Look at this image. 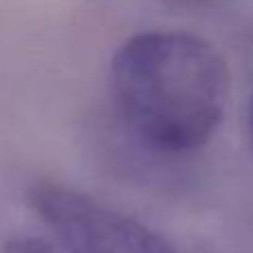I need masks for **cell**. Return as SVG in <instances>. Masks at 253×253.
<instances>
[{"label":"cell","instance_id":"obj_1","mask_svg":"<svg viewBox=\"0 0 253 253\" xmlns=\"http://www.w3.org/2000/svg\"><path fill=\"white\" fill-rule=\"evenodd\" d=\"M231 72L209 41L153 29L130 36L110 61V99L130 141L157 157L197 153L217 132Z\"/></svg>","mask_w":253,"mask_h":253},{"label":"cell","instance_id":"obj_4","mask_svg":"<svg viewBox=\"0 0 253 253\" xmlns=\"http://www.w3.org/2000/svg\"><path fill=\"white\" fill-rule=\"evenodd\" d=\"M164 5L179 7V9H204V7H213L220 0H159Z\"/></svg>","mask_w":253,"mask_h":253},{"label":"cell","instance_id":"obj_2","mask_svg":"<svg viewBox=\"0 0 253 253\" xmlns=\"http://www.w3.org/2000/svg\"><path fill=\"white\" fill-rule=\"evenodd\" d=\"M27 204L65 253H175L143 222L58 182H34Z\"/></svg>","mask_w":253,"mask_h":253},{"label":"cell","instance_id":"obj_3","mask_svg":"<svg viewBox=\"0 0 253 253\" xmlns=\"http://www.w3.org/2000/svg\"><path fill=\"white\" fill-rule=\"evenodd\" d=\"M2 253H61V251L41 238H25L23 235V238H11L5 244Z\"/></svg>","mask_w":253,"mask_h":253},{"label":"cell","instance_id":"obj_5","mask_svg":"<svg viewBox=\"0 0 253 253\" xmlns=\"http://www.w3.org/2000/svg\"><path fill=\"white\" fill-rule=\"evenodd\" d=\"M249 141H251V150H253V94H251V103H249Z\"/></svg>","mask_w":253,"mask_h":253}]
</instances>
